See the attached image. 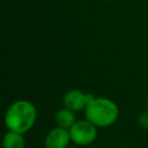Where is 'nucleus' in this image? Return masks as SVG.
Instances as JSON below:
<instances>
[{"instance_id": "nucleus-1", "label": "nucleus", "mask_w": 148, "mask_h": 148, "mask_svg": "<svg viewBox=\"0 0 148 148\" xmlns=\"http://www.w3.org/2000/svg\"><path fill=\"white\" fill-rule=\"evenodd\" d=\"M36 119V106L28 99H18L7 109L5 114V125L10 131L24 134L34 126Z\"/></svg>"}, {"instance_id": "nucleus-2", "label": "nucleus", "mask_w": 148, "mask_h": 148, "mask_svg": "<svg viewBox=\"0 0 148 148\" xmlns=\"http://www.w3.org/2000/svg\"><path fill=\"white\" fill-rule=\"evenodd\" d=\"M86 119L97 127H108L113 125L119 117L118 105L110 98L95 97L84 109Z\"/></svg>"}, {"instance_id": "nucleus-3", "label": "nucleus", "mask_w": 148, "mask_h": 148, "mask_svg": "<svg viewBox=\"0 0 148 148\" xmlns=\"http://www.w3.org/2000/svg\"><path fill=\"white\" fill-rule=\"evenodd\" d=\"M72 141L77 146H88L97 138V126L88 119L76 120L69 128Z\"/></svg>"}, {"instance_id": "nucleus-4", "label": "nucleus", "mask_w": 148, "mask_h": 148, "mask_svg": "<svg viewBox=\"0 0 148 148\" xmlns=\"http://www.w3.org/2000/svg\"><path fill=\"white\" fill-rule=\"evenodd\" d=\"M95 96L90 92H83L82 90L79 89H71L68 90L62 99L64 106L68 108L69 110L74 112H79L86 109L88 103H90Z\"/></svg>"}, {"instance_id": "nucleus-5", "label": "nucleus", "mask_w": 148, "mask_h": 148, "mask_svg": "<svg viewBox=\"0 0 148 148\" xmlns=\"http://www.w3.org/2000/svg\"><path fill=\"white\" fill-rule=\"evenodd\" d=\"M72 141L69 130L64 127H53L49 131L44 140L45 148H67Z\"/></svg>"}, {"instance_id": "nucleus-6", "label": "nucleus", "mask_w": 148, "mask_h": 148, "mask_svg": "<svg viewBox=\"0 0 148 148\" xmlns=\"http://www.w3.org/2000/svg\"><path fill=\"white\" fill-rule=\"evenodd\" d=\"M54 120H56V123H57V126L64 127V128H67V130H69V128L73 126V124L76 121L74 111L69 110V109L66 108V106L59 109V110L56 112V114H54Z\"/></svg>"}, {"instance_id": "nucleus-7", "label": "nucleus", "mask_w": 148, "mask_h": 148, "mask_svg": "<svg viewBox=\"0 0 148 148\" xmlns=\"http://www.w3.org/2000/svg\"><path fill=\"white\" fill-rule=\"evenodd\" d=\"M2 147L3 148H24L23 134L8 130V132L3 135Z\"/></svg>"}, {"instance_id": "nucleus-8", "label": "nucleus", "mask_w": 148, "mask_h": 148, "mask_svg": "<svg viewBox=\"0 0 148 148\" xmlns=\"http://www.w3.org/2000/svg\"><path fill=\"white\" fill-rule=\"evenodd\" d=\"M139 124L142 127L148 128V112H145V113H141L140 114V117H139Z\"/></svg>"}, {"instance_id": "nucleus-9", "label": "nucleus", "mask_w": 148, "mask_h": 148, "mask_svg": "<svg viewBox=\"0 0 148 148\" xmlns=\"http://www.w3.org/2000/svg\"><path fill=\"white\" fill-rule=\"evenodd\" d=\"M146 105H147V109H148V96H147V102H146Z\"/></svg>"}, {"instance_id": "nucleus-10", "label": "nucleus", "mask_w": 148, "mask_h": 148, "mask_svg": "<svg viewBox=\"0 0 148 148\" xmlns=\"http://www.w3.org/2000/svg\"><path fill=\"white\" fill-rule=\"evenodd\" d=\"M67 148H76V147H74V146H68Z\"/></svg>"}, {"instance_id": "nucleus-11", "label": "nucleus", "mask_w": 148, "mask_h": 148, "mask_svg": "<svg viewBox=\"0 0 148 148\" xmlns=\"http://www.w3.org/2000/svg\"><path fill=\"white\" fill-rule=\"evenodd\" d=\"M104 1H109V0H104Z\"/></svg>"}]
</instances>
